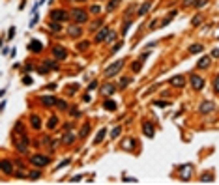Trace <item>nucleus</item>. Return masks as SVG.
I'll use <instances>...</instances> for the list:
<instances>
[{
  "label": "nucleus",
  "mask_w": 219,
  "mask_h": 185,
  "mask_svg": "<svg viewBox=\"0 0 219 185\" xmlns=\"http://www.w3.org/2000/svg\"><path fill=\"white\" fill-rule=\"evenodd\" d=\"M13 140H15V148H17V150H19L21 153H24L26 148H28V137H26V135H24V133H17Z\"/></svg>",
  "instance_id": "f257e3e1"
},
{
  "label": "nucleus",
  "mask_w": 219,
  "mask_h": 185,
  "mask_svg": "<svg viewBox=\"0 0 219 185\" xmlns=\"http://www.w3.org/2000/svg\"><path fill=\"white\" fill-rule=\"evenodd\" d=\"M30 163H32L34 166H38V168H43V166H47L49 163H51V159H49L47 155H32Z\"/></svg>",
  "instance_id": "f03ea898"
},
{
  "label": "nucleus",
  "mask_w": 219,
  "mask_h": 185,
  "mask_svg": "<svg viewBox=\"0 0 219 185\" xmlns=\"http://www.w3.org/2000/svg\"><path fill=\"white\" fill-rule=\"evenodd\" d=\"M124 67V60H118V62H114L112 66H109L107 69H105V77H114V75H118L120 73V69Z\"/></svg>",
  "instance_id": "7ed1b4c3"
},
{
  "label": "nucleus",
  "mask_w": 219,
  "mask_h": 185,
  "mask_svg": "<svg viewBox=\"0 0 219 185\" xmlns=\"http://www.w3.org/2000/svg\"><path fill=\"white\" fill-rule=\"evenodd\" d=\"M178 172H180V180L187 181L189 178H191V172H193V165H191V163H187V165H182V166H178Z\"/></svg>",
  "instance_id": "20e7f679"
},
{
  "label": "nucleus",
  "mask_w": 219,
  "mask_h": 185,
  "mask_svg": "<svg viewBox=\"0 0 219 185\" xmlns=\"http://www.w3.org/2000/svg\"><path fill=\"white\" fill-rule=\"evenodd\" d=\"M71 17H73L75 23H86V21H88V13L84 10H73Z\"/></svg>",
  "instance_id": "39448f33"
},
{
  "label": "nucleus",
  "mask_w": 219,
  "mask_h": 185,
  "mask_svg": "<svg viewBox=\"0 0 219 185\" xmlns=\"http://www.w3.org/2000/svg\"><path fill=\"white\" fill-rule=\"evenodd\" d=\"M51 19L56 21V23H62V21L68 19V13H66L64 10H53V11H51Z\"/></svg>",
  "instance_id": "423d86ee"
},
{
  "label": "nucleus",
  "mask_w": 219,
  "mask_h": 185,
  "mask_svg": "<svg viewBox=\"0 0 219 185\" xmlns=\"http://www.w3.org/2000/svg\"><path fill=\"white\" fill-rule=\"evenodd\" d=\"M53 54H54L56 60H64V58H68V51H66L64 47H60V45L53 47Z\"/></svg>",
  "instance_id": "0eeeda50"
},
{
  "label": "nucleus",
  "mask_w": 219,
  "mask_h": 185,
  "mask_svg": "<svg viewBox=\"0 0 219 185\" xmlns=\"http://www.w3.org/2000/svg\"><path fill=\"white\" fill-rule=\"evenodd\" d=\"M189 82H191V86L195 90H202L204 88V79H202V77H199V75H191Z\"/></svg>",
  "instance_id": "6e6552de"
},
{
  "label": "nucleus",
  "mask_w": 219,
  "mask_h": 185,
  "mask_svg": "<svg viewBox=\"0 0 219 185\" xmlns=\"http://www.w3.org/2000/svg\"><path fill=\"white\" fill-rule=\"evenodd\" d=\"M109 34H111V32H109V28H101V30L96 34V43H101V41H105Z\"/></svg>",
  "instance_id": "1a4fd4ad"
},
{
  "label": "nucleus",
  "mask_w": 219,
  "mask_h": 185,
  "mask_svg": "<svg viewBox=\"0 0 219 185\" xmlns=\"http://www.w3.org/2000/svg\"><path fill=\"white\" fill-rule=\"evenodd\" d=\"M199 110L202 112V114H208V112H212V110H214V103H212V101H202Z\"/></svg>",
  "instance_id": "9d476101"
},
{
  "label": "nucleus",
  "mask_w": 219,
  "mask_h": 185,
  "mask_svg": "<svg viewBox=\"0 0 219 185\" xmlns=\"http://www.w3.org/2000/svg\"><path fill=\"white\" fill-rule=\"evenodd\" d=\"M143 133L146 135L148 138H152V137H154V125H152L150 122H144V124H143Z\"/></svg>",
  "instance_id": "9b49d317"
},
{
  "label": "nucleus",
  "mask_w": 219,
  "mask_h": 185,
  "mask_svg": "<svg viewBox=\"0 0 219 185\" xmlns=\"http://www.w3.org/2000/svg\"><path fill=\"white\" fill-rule=\"evenodd\" d=\"M28 49H30L32 53H39L41 49H43V43H39L38 39H32L30 43H28Z\"/></svg>",
  "instance_id": "f8f14e48"
},
{
  "label": "nucleus",
  "mask_w": 219,
  "mask_h": 185,
  "mask_svg": "<svg viewBox=\"0 0 219 185\" xmlns=\"http://www.w3.org/2000/svg\"><path fill=\"white\" fill-rule=\"evenodd\" d=\"M171 84H172V86H178V88H183V86H186V79H183L182 75L172 77V79H171Z\"/></svg>",
  "instance_id": "ddd939ff"
},
{
  "label": "nucleus",
  "mask_w": 219,
  "mask_h": 185,
  "mask_svg": "<svg viewBox=\"0 0 219 185\" xmlns=\"http://www.w3.org/2000/svg\"><path fill=\"white\" fill-rule=\"evenodd\" d=\"M41 103H43L45 107H53V105H56L58 101H56L53 95H41Z\"/></svg>",
  "instance_id": "4468645a"
},
{
  "label": "nucleus",
  "mask_w": 219,
  "mask_h": 185,
  "mask_svg": "<svg viewBox=\"0 0 219 185\" xmlns=\"http://www.w3.org/2000/svg\"><path fill=\"white\" fill-rule=\"evenodd\" d=\"M107 137V129H105V127H101L99 131H97V135H96V138H94V144H99V142Z\"/></svg>",
  "instance_id": "2eb2a0df"
},
{
  "label": "nucleus",
  "mask_w": 219,
  "mask_h": 185,
  "mask_svg": "<svg viewBox=\"0 0 219 185\" xmlns=\"http://www.w3.org/2000/svg\"><path fill=\"white\" fill-rule=\"evenodd\" d=\"M197 67H199V69H206V67H210V56H202V58L199 60V64H197Z\"/></svg>",
  "instance_id": "dca6fc26"
},
{
  "label": "nucleus",
  "mask_w": 219,
  "mask_h": 185,
  "mask_svg": "<svg viewBox=\"0 0 219 185\" xmlns=\"http://www.w3.org/2000/svg\"><path fill=\"white\" fill-rule=\"evenodd\" d=\"M68 34L71 36V38H79V36L82 34V28H79V26H71V28L68 30Z\"/></svg>",
  "instance_id": "f3484780"
},
{
  "label": "nucleus",
  "mask_w": 219,
  "mask_h": 185,
  "mask_svg": "<svg viewBox=\"0 0 219 185\" xmlns=\"http://www.w3.org/2000/svg\"><path fill=\"white\" fill-rule=\"evenodd\" d=\"M103 107H105V109H107V110H111V112H114V110L118 109V105H116L114 101H112V99H107V101L103 103Z\"/></svg>",
  "instance_id": "a211bd4d"
},
{
  "label": "nucleus",
  "mask_w": 219,
  "mask_h": 185,
  "mask_svg": "<svg viewBox=\"0 0 219 185\" xmlns=\"http://www.w3.org/2000/svg\"><path fill=\"white\" fill-rule=\"evenodd\" d=\"M2 170L6 174H13V165L11 161H2Z\"/></svg>",
  "instance_id": "6ab92c4d"
},
{
  "label": "nucleus",
  "mask_w": 219,
  "mask_h": 185,
  "mask_svg": "<svg viewBox=\"0 0 219 185\" xmlns=\"http://www.w3.org/2000/svg\"><path fill=\"white\" fill-rule=\"evenodd\" d=\"M133 146H135V140H133L131 137L125 138V140L122 142V148H124V150H133Z\"/></svg>",
  "instance_id": "aec40b11"
},
{
  "label": "nucleus",
  "mask_w": 219,
  "mask_h": 185,
  "mask_svg": "<svg viewBox=\"0 0 219 185\" xmlns=\"http://www.w3.org/2000/svg\"><path fill=\"white\" fill-rule=\"evenodd\" d=\"M30 124H32L34 129H39V127H41V120H39V116H36V114L30 116Z\"/></svg>",
  "instance_id": "412c9836"
},
{
  "label": "nucleus",
  "mask_w": 219,
  "mask_h": 185,
  "mask_svg": "<svg viewBox=\"0 0 219 185\" xmlns=\"http://www.w3.org/2000/svg\"><path fill=\"white\" fill-rule=\"evenodd\" d=\"M114 92H116V86H114V84H107V86H103V94H105V95H112Z\"/></svg>",
  "instance_id": "4be33fe9"
},
{
  "label": "nucleus",
  "mask_w": 219,
  "mask_h": 185,
  "mask_svg": "<svg viewBox=\"0 0 219 185\" xmlns=\"http://www.w3.org/2000/svg\"><path fill=\"white\" fill-rule=\"evenodd\" d=\"M140 67H143V60H137V62H133L131 64V71H133V73H137V71H140Z\"/></svg>",
  "instance_id": "5701e85b"
},
{
  "label": "nucleus",
  "mask_w": 219,
  "mask_h": 185,
  "mask_svg": "<svg viewBox=\"0 0 219 185\" xmlns=\"http://www.w3.org/2000/svg\"><path fill=\"white\" fill-rule=\"evenodd\" d=\"M118 4H120V0H111V2L107 4V11H109V13H112V11L116 10V6H118Z\"/></svg>",
  "instance_id": "b1692460"
},
{
  "label": "nucleus",
  "mask_w": 219,
  "mask_h": 185,
  "mask_svg": "<svg viewBox=\"0 0 219 185\" xmlns=\"http://www.w3.org/2000/svg\"><path fill=\"white\" fill-rule=\"evenodd\" d=\"M150 6H152L150 2H144V4H143V6H140V8H139V15H146V11L150 10Z\"/></svg>",
  "instance_id": "393cba45"
},
{
  "label": "nucleus",
  "mask_w": 219,
  "mask_h": 185,
  "mask_svg": "<svg viewBox=\"0 0 219 185\" xmlns=\"http://www.w3.org/2000/svg\"><path fill=\"white\" fill-rule=\"evenodd\" d=\"M75 135L73 133H66V137H64V144H71V142H75Z\"/></svg>",
  "instance_id": "a878e982"
},
{
  "label": "nucleus",
  "mask_w": 219,
  "mask_h": 185,
  "mask_svg": "<svg viewBox=\"0 0 219 185\" xmlns=\"http://www.w3.org/2000/svg\"><path fill=\"white\" fill-rule=\"evenodd\" d=\"M56 124H58V118H56V116H51V120L47 122V127H49V129H54Z\"/></svg>",
  "instance_id": "bb28decb"
},
{
  "label": "nucleus",
  "mask_w": 219,
  "mask_h": 185,
  "mask_svg": "<svg viewBox=\"0 0 219 185\" xmlns=\"http://www.w3.org/2000/svg\"><path fill=\"white\" fill-rule=\"evenodd\" d=\"M49 28H51V32H60V30H62L60 23H56V21H53V23L49 24Z\"/></svg>",
  "instance_id": "cd10ccee"
},
{
  "label": "nucleus",
  "mask_w": 219,
  "mask_h": 185,
  "mask_svg": "<svg viewBox=\"0 0 219 185\" xmlns=\"http://www.w3.org/2000/svg\"><path fill=\"white\" fill-rule=\"evenodd\" d=\"M200 51H202V45H191V47H189V53H193V54L200 53Z\"/></svg>",
  "instance_id": "c85d7f7f"
},
{
  "label": "nucleus",
  "mask_w": 219,
  "mask_h": 185,
  "mask_svg": "<svg viewBox=\"0 0 219 185\" xmlns=\"http://www.w3.org/2000/svg\"><path fill=\"white\" fill-rule=\"evenodd\" d=\"M120 133H122V127H120V125H118V127H114V129H112V131H111V137H112V138H116V137H118V135H120Z\"/></svg>",
  "instance_id": "c756f323"
},
{
  "label": "nucleus",
  "mask_w": 219,
  "mask_h": 185,
  "mask_svg": "<svg viewBox=\"0 0 219 185\" xmlns=\"http://www.w3.org/2000/svg\"><path fill=\"white\" fill-rule=\"evenodd\" d=\"M88 131H90V124H84V125H82V129H81V137H86Z\"/></svg>",
  "instance_id": "7c9ffc66"
},
{
  "label": "nucleus",
  "mask_w": 219,
  "mask_h": 185,
  "mask_svg": "<svg viewBox=\"0 0 219 185\" xmlns=\"http://www.w3.org/2000/svg\"><path fill=\"white\" fill-rule=\"evenodd\" d=\"M131 82H133V79H122V81H120V88H125Z\"/></svg>",
  "instance_id": "2f4dec72"
},
{
  "label": "nucleus",
  "mask_w": 219,
  "mask_h": 185,
  "mask_svg": "<svg viewBox=\"0 0 219 185\" xmlns=\"http://www.w3.org/2000/svg\"><path fill=\"white\" fill-rule=\"evenodd\" d=\"M99 11H101V8H99V6H92V8H90V13H94V15H97Z\"/></svg>",
  "instance_id": "473e14b6"
},
{
  "label": "nucleus",
  "mask_w": 219,
  "mask_h": 185,
  "mask_svg": "<svg viewBox=\"0 0 219 185\" xmlns=\"http://www.w3.org/2000/svg\"><path fill=\"white\" fill-rule=\"evenodd\" d=\"M214 90H215L217 94H219V75H217L215 79H214Z\"/></svg>",
  "instance_id": "72a5a7b5"
},
{
  "label": "nucleus",
  "mask_w": 219,
  "mask_h": 185,
  "mask_svg": "<svg viewBox=\"0 0 219 185\" xmlns=\"http://www.w3.org/2000/svg\"><path fill=\"white\" fill-rule=\"evenodd\" d=\"M199 0H183V6H197Z\"/></svg>",
  "instance_id": "f704fd0d"
},
{
  "label": "nucleus",
  "mask_w": 219,
  "mask_h": 185,
  "mask_svg": "<svg viewBox=\"0 0 219 185\" xmlns=\"http://www.w3.org/2000/svg\"><path fill=\"white\" fill-rule=\"evenodd\" d=\"M129 26H131V23H129V21H125V24H124V28H122V34H128Z\"/></svg>",
  "instance_id": "c9c22d12"
},
{
  "label": "nucleus",
  "mask_w": 219,
  "mask_h": 185,
  "mask_svg": "<svg viewBox=\"0 0 219 185\" xmlns=\"http://www.w3.org/2000/svg\"><path fill=\"white\" fill-rule=\"evenodd\" d=\"M200 180H202V181H214V178H212V174H204Z\"/></svg>",
  "instance_id": "e433bc0d"
},
{
  "label": "nucleus",
  "mask_w": 219,
  "mask_h": 185,
  "mask_svg": "<svg viewBox=\"0 0 219 185\" xmlns=\"http://www.w3.org/2000/svg\"><path fill=\"white\" fill-rule=\"evenodd\" d=\"M28 178H30V180H38V178H39V172H38V170H36V172H30V174H28Z\"/></svg>",
  "instance_id": "4c0bfd02"
},
{
  "label": "nucleus",
  "mask_w": 219,
  "mask_h": 185,
  "mask_svg": "<svg viewBox=\"0 0 219 185\" xmlns=\"http://www.w3.org/2000/svg\"><path fill=\"white\" fill-rule=\"evenodd\" d=\"M77 90H79V84H73V86H69V90H68V92H69V94H75Z\"/></svg>",
  "instance_id": "58836bf2"
},
{
  "label": "nucleus",
  "mask_w": 219,
  "mask_h": 185,
  "mask_svg": "<svg viewBox=\"0 0 219 185\" xmlns=\"http://www.w3.org/2000/svg\"><path fill=\"white\" fill-rule=\"evenodd\" d=\"M155 105H157V107H163V109H165V107H169L171 103H169V101H155Z\"/></svg>",
  "instance_id": "ea45409f"
},
{
  "label": "nucleus",
  "mask_w": 219,
  "mask_h": 185,
  "mask_svg": "<svg viewBox=\"0 0 219 185\" xmlns=\"http://www.w3.org/2000/svg\"><path fill=\"white\" fill-rule=\"evenodd\" d=\"M86 47H88V41H81V43H79V49H81V51H84Z\"/></svg>",
  "instance_id": "a19ab883"
},
{
  "label": "nucleus",
  "mask_w": 219,
  "mask_h": 185,
  "mask_svg": "<svg viewBox=\"0 0 219 185\" xmlns=\"http://www.w3.org/2000/svg\"><path fill=\"white\" fill-rule=\"evenodd\" d=\"M56 105H58V107H60V109H62V110H66V109H68V105H66V101H58V103H56Z\"/></svg>",
  "instance_id": "79ce46f5"
},
{
  "label": "nucleus",
  "mask_w": 219,
  "mask_h": 185,
  "mask_svg": "<svg viewBox=\"0 0 219 185\" xmlns=\"http://www.w3.org/2000/svg\"><path fill=\"white\" fill-rule=\"evenodd\" d=\"M23 84H26V86H28V84H32V79H30V77H23Z\"/></svg>",
  "instance_id": "37998d69"
},
{
  "label": "nucleus",
  "mask_w": 219,
  "mask_h": 185,
  "mask_svg": "<svg viewBox=\"0 0 219 185\" xmlns=\"http://www.w3.org/2000/svg\"><path fill=\"white\" fill-rule=\"evenodd\" d=\"M96 88H97V81H92L90 86H88V90H96Z\"/></svg>",
  "instance_id": "c03bdc74"
},
{
  "label": "nucleus",
  "mask_w": 219,
  "mask_h": 185,
  "mask_svg": "<svg viewBox=\"0 0 219 185\" xmlns=\"http://www.w3.org/2000/svg\"><path fill=\"white\" fill-rule=\"evenodd\" d=\"M212 56H214V58H219V49H214V51H212Z\"/></svg>",
  "instance_id": "a18cd8bd"
},
{
  "label": "nucleus",
  "mask_w": 219,
  "mask_h": 185,
  "mask_svg": "<svg viewBox=\"0 0 219 185\" xmlns=\"http://www.w3.org/2000/svg\"><path fill=\"white\" fill-rule=\"evenodd\" d=\"M124 181H125V183H131V181H133V183H135L137 180H135V178H124Z\"/></svg>",
  "instance_id": "49530a36"
},
{
  "label": "nucleus",
  "mask_w": 219,
  "mask_h": 185,
  "mask_svg": "<svg viewBox=\"0 0 219 185\" xmlns=\"http://www.w3.org/2000/svg\"><path fill=\"white\" fill-rule=\"evenodd\" d=\"M15 36V28H10V32H8V38H13Z\"/></svg>",
  "instance_id": "de8ad7c7"
},
{
  "label": "nucleus",
  "mask_w": 219,
  "mask_h": 185,
  "mask_svg": "<svg viewBox=\"0 0 219 185\" xmlns=\"http://www.w3.org/2000/svg\"><path fill=\"white\" fill-rule=\"evenodd\" d=\"M148 56H150V53H144L143 56H140V60H143V62H146V60H148Z\"/></svg>",
  "instance_id": "09e8293b"
},
{
  "label": "nucleus",
  "mask_w": 219,
  "mask_h": 185,
  "mask_svg": "<svg viewBox=\"0 0 219 185\" xmlns=\"http://www.w3.org/2000/svg\"><path fill=\"white\" fill-rule=\"evenodd\" d=\"M118 49H122V43H118V45H114V47H112V53H116Z\"/></svg>",
  "instance_id": "8fccbe9b"
},
{
  "label": "nucleus",
  "mask_w": 219,
  "mask_h": 185,
  "mask_svg": "<svg viewBox=\"0 0 219 185\" xmlns=\"http://www.w3.org/2000/svg\"><path fill=\"white\" fill-rule=\"evenodd\" d=\"M193 24H195V26L200 24V17H195V19H193Z\"/></svg>",
  "instance_id": "3c124183"
},
{
  "label": "nucleus",
  "mask_w": 219,
  "mask_h": 185,
  "mask_svg": "<svg viewBox=\"0 0 219 185\" xmlns=\"http://www.w3.org/2000/svg\"><path fill=\"white\" fill-rule=\"evenodd\" d=\"M79 2H86V0H79Z\"/></svg>",
  "instance_id": "603ef678"
}]
</instances>
